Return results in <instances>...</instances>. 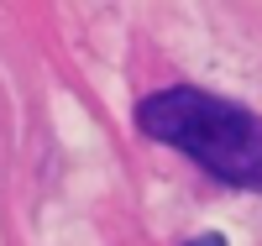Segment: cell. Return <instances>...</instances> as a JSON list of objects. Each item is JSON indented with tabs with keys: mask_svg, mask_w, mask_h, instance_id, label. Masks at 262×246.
<instances>
[{
	"mask_svg": "<svg viewBox=\"0 0 262 246\" xmlns=\"http://www.w3.org/2000/svg\"><path fill=\"white\" fill-rule=\"evenodd\" d=\"M137 131L173 147L215 184L262 194V116L200 84H168L137 100Z\"/></svg>",
	"mask_w": 262,
	"mask_h": 246,
	"instance_id": "6da1fadb",
	"label": "cell"
},
{
	"mask_svg": "<svg viewBox=\"0 0 262 246\" xmlns=\"http://www.w3.org/2000/svg\"><path fill=\"white\" fill-rule=\"evenodd\" d=\"M184 246H231V241H226V231H200V236H189Z\"/></svg>",
	"mask_w": 262,
	"mask_h": 246,
	"instance_id": "7a4b0ae2",
	"label": "cell"
}]
</instances>
